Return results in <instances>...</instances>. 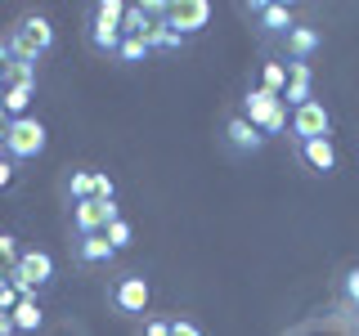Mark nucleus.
Segmentation results:
<instances>
[{
  "label": "nucleus",
  "instance_id": "f257e3e1",
  "mask_svg": "<svg viewBox=\"0 0 359 336\" xmlns=\"http://www.w3.org/2000/svg\"><path fill=\"white\" fill-rule=\"evenodd\" d=\"M54 45H59V31H54V18L45 9H27L18 14V22L9 27V50H14L18 63H32L36 67L41 59H50Z\"/></svg>",
  "mask_w": 359,
  "mask_h": 336
},
{
  "label": "nucleus",
  "instance_id": "f03ea898",
  "mask_svg": "<svg viewBox=\"0 0 359 336\" xmlns=\"http://www.w3.org/2000/svg\"><path fill=\"white\" fill-rule=\"evenodd\" d=\"M121 22H126V0H95V5H90V18H86L90 54H99V59H117L121 41H126Z\"/></svg>",
  "mask_w": 359,
  "mask_h": 336
},
{
  "label": "nucleus",
  "instance_id": "7ed1b4c3",
  "mask_svg": "<svg viewBox=\"0 0 359 336\" xmlns=\"http://www.w3.org/2000/svg\"><path fill=\"white\" fill-rule=\"evenodd\" d=\"M238 112L265 134V139H274V134H287V126H292V108L283 104V94H269L265 85H252V90H247L243 104H238Z\"/></svg>",
  "mask_w": 359,
  "mask_h": 336
},
{
  "label": "nucleus",
  "instance_id": "20e7f679",
  "mask_svg": "<svg viewBox=\"0 0 359 336\" xmlns=\"http://www.w3.org/2000/svg\"><path fill=\"white\" fill-rule=\"evenodd\" d=\"M50 148V130H45L41 117H14L9 121V139H5V157L9 162H36Z\"/></svg>",
  "mask_w": 359,
  "mask_h": 336
},
{
  "label": "nucleus",
  "instance_id": "39448f33",
  "mask_svg": "<svg viewBox=\"0 0 359 336\" xmlns=\"http://www.w3.org/2000/svg\"><path fill=\"white\" fill-rule=\"evenodd\" d=\"M243 14L252 18L256 36L261 41H283L292 27H297V9L283 5V0H256V5H243Z\"/></svg>",
  "mask_w": 359,
  "mask_h": 336
},
{
  "label": "nucleus",
  "instance_id": "423d86ee",
  "mask_svg": "<svg viewBox=\"0 0 359 336\" xmlns=\"http://www.w3.org/2000/svg\"><path fill=\"white\" fill-rule=\"evenodd\" d=\"M149 300H153V283L144 274H121L117 283L108 287V305H112V314H121V318L149 314Z\"/></svg>",
  "mask_w": 359,
  "mask_h": 336
},
{
  "label": "nucleus",
  "instance_id": "0eeeda50",
  "mask_svg": "<svg viewBox=\"0 0 359 336\" xmlns=\"http://www.w3.org/2000/svg\"><path fill=\"white\" fill-rule=\"evenodd\" d=\"M9 283H14L22 296H41V291L54 283V255H50V251H41V246L22 251V255H18V265H14V274H9Z\"/></svg>",
  "mask_w": 359,
  "mask_h": 336
},
{
  "label": "nucleus",
  "instance_id": "6e6552de",
  "mask_svg": "<svg viewBox=\"0 0 359 336\" xmlns=\"http://www.w3.org/2000/svg\"><path fill=\"white\" fill-rule=\"evenodd\" d=\"M292 144H306V139H332V112L323 99H310V104L292 108Z\"/></svg>",
  "mask_w": 359,
  "mask_h": 336
},
{
  "label": "nucleus",
  "instance_id": "1a4fd4ad",
  "mask_svg": "<svg viewBox=\"0 0 359 336\" xmlns=\"http://www.w3.org/2000/svg\"><path fill=\"white\" fill-rule=\"evenodd\" d=\"M220 144H224V153H233V157H256L269 139H265V134L243 117L238 108H233L229 117H224V126H220Z\"/></svg>",
  "mask_w": 359,
  "mask_h": 336
},
{
  "label": "nucleus",
  "instance_id": "9d476101",
  "mask_svg": "<svg viewBox=\"0 0 359 336\" xmlns=\"http://www.w3.org/2000/svg\"><path fill=\"white\" fill-rule=\"evenodd\" d=\"M121 216V206L117 202H99V197H90V202H76V206H67V224H72V233L76 238H86V233H104L112 220Z\"/></svg>",
  "mask_w": 359,
  "mask_h": 336
},
{
  "label": "nucleus",
  "instance_id": "9b49d317",
  "mask_svg": "<svg viewBox=\"0 0 359 336\" xmlns=\"http://www.w3.org/2000/svg\"><path fill=\"white\" fill-rule=\"evenodd\" d=\"M166 22H171L184 41H198L202 31L211 27V5L207 0H175V5L166 9Z\"/></svg>",
  "mask_w": 359,
  "mask_h": 336
},
{
  "label": "nucleus",
  "instance_id": "f8f14e48",
  "mask_svg": "<svg viewBox=\"0 0 359 336\" xmlns=\"http://www.w3.org/2000/svg\"><path fill=\"white\" fill-rule=\"evenodd\" d=\"M297 162L306 166L310 175L328 179V175H337V166H341V153H337L332 139H306V144H297Z\"/></svg>",
  "mask_w": 359,
  "mask_h": 336
},
{
  "label": "nucleus",
  "instance_id": "ddd939ff",
  "mask_svg": "<svg viewBox=\"0 0 359 336\" xmlns=\"http://www.w3.org/2000/svg\"><path fill=\"white\" fill-rule=\"evenodd\" d=\"M319 50H323V31L314 27V22H297L283 36V59L287 63H310Z\"/></svg>",
  "mask_w": 359,
  "mask_h": 336
},
{
  "label": "nucleus",
  "instance_id": "4468645a",
  "mask_svg": "<svg viewBox=\"0 0 359 336\" xmlns=\"http://www.w3.org/2000/svg\"><path fill=\"white\" fill-rule=\"evenodd\" d=\"M72 260L81 269H99V265L117 260V251H112V242L104 233H86V238H72Z\"/></svg>",
  "mask_w": 359,
  "mask_h": 336
},
{
  "label": "nucleus",
  "instance_id": "2eb2a0df",
  "mask_svg": "<svg viewBox=\"0 0 359 336\" xmlns=\"http://www.w3.org/2000/svg\"><path fill=\"white\" fill-rule=\"evenodd\" d=\"M314 99V67L310 63H287V90H283V104L301 108Z\"/></svg>",
  "mask_w": 359,
  "mask_h": 336
},
{
  "label": "nucleus",
  "instance_id": "dca6fc26",
  "mask_svg": "<svg viewBox=\"0 0 359 336\" xmlns=\"http://www.w3.org/2000/svg\"><path fill=\"white\" fill-rule=\"evenodd\" d=\"M9 318H14V328H18L22 336H36V332L45 328V305H41V296H22Z\"/></svg>",
  "mask_w": 359,
  "mask_h": 336
},
{
  "label": "nucleus",
  "instance_id": "f3484780",
  "mask_svg": "<svg viewBox=\"0 0 359 336\" xmlns=\"http://www.w3.org/2000/svg\"><path fill=\"white\" fill-rule=\"evenodd\" d=\"M63 193H67V202H90L95 197V166H72V171L63 175Z\"/></svg>",
  "mask_w": 359,
  "mask_h": 336
},
{
  "label": "nucleus",
  "instance_id": "a211bd4d",
  "mask_svg": "<svg viewBox=\"0 0 359 336\" xmlns=\"http://www.w3.org/2000/svg\"><path fill=\"white\" fill-rule=\"evenodd\" d=\"M144 41H149V50H153V54H180V50L189 45V41L180 36V31H175L166 18H162V22H153V27L144 31Z\"/></svg>",
  "mask_w": 359,
  "mask_h": 336
},
{
  "label": "nucleus",
  "instance_id": "6ab92c4d",
  "mask_svg": "<svg viewBox=\"0 0 359 336\" xmlns=\"http://www.w3.org/2000/svg\"><path fill=\"white\" fill-rule=\"evenodd\" d=\"M32 104H36V85H5V117H32Z\"/></svg>",
  "mask_w": 359,
  "mask_h": 336
},
{
  "label": "nucleus",
  "instance_id": "aec40b11",
  "mask_svg": "<svg viewBox=\"0 0 359 336\" xmlns=\"http://www.w3.org/2000/svg\"><path fill=\"white\" fill-rule=\"evenodd\" d=\"M149 54H153V50H149V41H144V36H126L112 63H121V67H140L144 59H149Z\"/></svg>",
  "mask_w": 359,
  "mask_h": 336
},
{
  "label": "nucleus",
  "instance_id": "412c9836",
  "mask_svg": "<svg viewBox=\"0 0 359 336\" xmlns=\"http://www.w3.org/2000/svg\"><path fill=\"white\" fill-rule=\"evenodd\" d=\"M261 85L269 90V94H283V90H287V63L265 59V63H261Z\"/></svg>",
  "mask_w": 359,
  "mask_h": 336
},
{
  "label": "nucleus",
  "instance_id": "4be33fe9",
  "mask_svg": "<svg viewBox=\"0 0 359 336\" xmlns=\"http://www.w3.org/2000/svg\"><path fill=\"white\" fill-rule=\"evenodd\" d=\"M104 238L112 242V251H126V246L135 242V224H130L126 216H117V220H112L108 229H104Z\"/></svg>",
  "mask_w": 359,
  "mask_h": 336
},
{
  "label": "nucleus",
  "instance_id": "5701e85b",
  "mask_svg": "<svg viewBox=\"0 0 359 336\" xmlns=\"http://www.w3.org/2000/svg\"><path fill=\"white\" fill-rule=\"evenodd\" d=\"M18 255H22V246H18V238H14V233H0V283H5V278L14 274Z\"/></svg>",
  "mask_w": 359,
  "mask_h": 336
},
{
  "label": "nucleus",
  "instance_id": "b1692460",
  "mask_svg": "<svg viewBox=\"0 0 359 336\" xmlns=\"http://www.w3.org/2000/svg\"><path fill=\"white\" fill-rule=\"evenodd\" d=\"M0 81H5V85H36V67L14 59V63L5 67V76H0Z\"/></svg>",
  "mask_w": 359,
  "mask_h": 336
},
{
  "label": "nucleus",
  "instance_id": "393cba45",
  "mask_svg": "<svg viewBox=\"0 0 359 336\" xmlns=\"http://www.w3.org/2000/svg\"><path fill=\"white\" fill-rule=\"evenodd\" d=\"M341 300H346L351 309H359V265L341 274Z\"/></svg>",
  "mask_w": 359,
  "mask_h": 336
},
{
  "label": "nucleus",
  "instance_id": "a878e982",
  "mask_svg": "<svg viewBox=\"0 0 359 336\" xmlns=\"http://www.w3.org/2000/svg\"><path fill=\"white\" fill-rule=\"evenodd\" d=\"M95 197L99 202H117V179L108 171H95Z\"/></svg>",
  "mask_w": 359,
  "mask_h": 336
},
{
  "label": "nucleus",
  "instance_id": "bb28decb",
  "mask_svg": "<svg viewBox=\"0 0 359 336\" xmlns=\"http://www.w3.org/2000/svg\"><path fill=\"white\" fill-rule=\"evenodd\" d=\"M140 336H171V318H162V314H153V318H144Z\"/></svg>",
  "mask_w": 359,
  "mask_h": 336
},
{
  "label": "nucleus",
  "instance_id": "cd10ccee",
  "mask_svg": "<svg viewBox=\"0 0 359 336\" xmlns=\"http://www.w3.org/2000/svg\"><path fill=\"white\" fill-rule=\"evenodd\" d=\"M14 179H18V162H9V157L0 153V193H9V188H14Z\"/></svg>",
  "mask_w": 359,
  "mask_h": 336
},
{
  "label": "nucleus",
  "instance_id": "c85d7f7f",
  "mask_svg": "<svg viewBox=\"0 0 359 336\" xmlns=\"http://www.w3.org/2000/svg\"><path fill=\"white\" fill-rule=\"evenodd\" d=\"M171 336H207V332H202V323H194V318L180 314V318H171Z\"/></svg>",
  "mask_w": 359,
  "mask_h": 336
},
{
  "label": "nucleus",
  "instance_id": "c756f323",
  "mask_svg": "<svg viewBox=\"0 0 359 336\" xmlns=\"http://www.w3.org/2000/svg\"><path fill=\"white\" fill-rule=\"evenodd\" d=\"M9 63H14V50H9V36H0V76H5Z\"/></svg>",
  "mask_w": 359,
  "mask_h": 336
},
{
  "label": "nucleus",
  "instance_id": "7c9ffc66",
  "mask_svg": "<svg viewBox=\"0 0 359 336\" xmlns=\"http://www.w3.org/2000/svg\"><path fill=\"white\" fill-rule=\"evenodd\" d=\"M18 328H14V318H9V314H0V336H14Z\"/></svg>",
  "mask_w": 359,
  "mask_h": 336
},
{
  "label": "nucleus",
  "instance_id": "2f4dec72",
  "mask_svg": "<svg viewBox=\"0 0 359 336\" xmlns=\"http://www.w3.org/2000/svg\"><path fill=\"white\" fill-rule=\"evenodd\" d=\"M5 139H9V117L0 112V153H5Z\"/></svg>",
  "mask_w": 359,
  "mask_h": 336
},
{
  "label": "nucleus",
  "instance_id": "473e14b6",
  "mask_svg": "<svg viewBox=\"0 0 359 336\" xmlns=\"http://www.w3.org/2000/svg\"><path fill=\"white\" fill-rule=\"evenodd\" d=\"M0 112H5V81H0Z\"/></svg>",
  "mask_w": 359,
  "mask_h": 336
}]
</instances>
